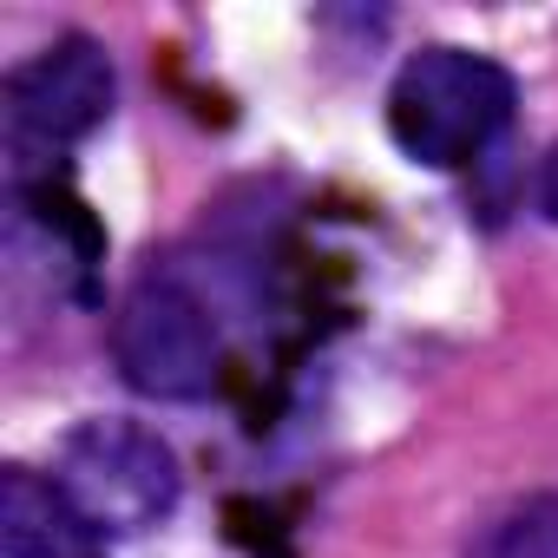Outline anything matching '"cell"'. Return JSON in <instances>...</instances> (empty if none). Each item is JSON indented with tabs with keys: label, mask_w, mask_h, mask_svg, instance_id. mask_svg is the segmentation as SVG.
<instances>
[{
	"label": "cell",
	"mask_w": 558,
	"mask_h": 558,
	"mask_svg": "<svg viewBox=\"0 0 558 558\" xmlns=\"http://www.w3.org/2000/svg\"><path fill=\"white\" fill-rule=\"evenodd\" d=\"M53 480L80 499V512H86L106 538L165 525V519L178 512V493H184L178 453H171L145 421H125V414H93V421H80V427L60 440Z\"/></svg>",
	"instance_id": "cell-4"
},
{
	"label": "cell",
	"mask_w": 558,
	"mask_h": 558,
	"mask_svg": "<svg viewBox=\"0 0 558 558\" xmlns=\"http://www.w3.org/2000/svg\"><path fill=\"white\" fill-rule=\"evenodd\" d=\"M466 558H558V493H525L493 512Z\"/></svg>",
	"instance_id": "cell-6"
},
{
	"label": "cell",
	"mask_w": 558,
	"mask_h": 558,
	"mask_svg": "<svg viewBox=\"0 0 558 558\" xmlns=\"http://www.w3.org/2000/svg\"><path fill=\"white\" fill-rule=\"evenodd\" d=\"M119 381L145 401H204L223 381V323L178 263H145L112 310Z\"/></svg>",
	"instance_id": "cell-3"
},
{
	"label": "cell",
	"mask_w": 558,
	"mask_h": 558,
	"mask_svg": "<svg viewBox=\"0 0 558 558\" xmlns=\"http://www.w3.org/2000/svg\"><path fill=\"white\" fill-rule=\"evenodd\" d=\"M119 73L93 34H66L8 73V184H66V158L112 119Z\"/></svg>",
	"instance_id": "cell-2"
},
{
	"label": "cell",
	"mask_w": 558,
	"mask_h": 558,
	"mask_svg": "<svg viewBox=\"0 0 558 558\" xmlns=\"http://www.w3.org/2000/svg\"><path fill=\"white\" fill-rule=\"evenodd\" d=\"M512 106L519 86L493 53L434 40L408 53L388 86V138L401 145V158L427 171H466L506 138Z\"/></svg>",
	"instance_id": "cell-1"
},
{
	"label": "cell",
	"mask_w": 558,
	"mask_h": 558,
	"mask_svg": "<svg viewBox=\"0 0 558 558\" xmlns=\"http://www.w3.org/2000/svg\"><path fill=\"white\" fill-rule=\"evenodd\" d=\"M538 210H545V217L558 223V145H551V151L538 158Z\"/></svg>",
	"instance_id": "cell-7"
},
{
	"label": "cell",
	"mask_w": 558,
	"mask_h": 558,
	"mask_svg": "<svg viewBox=\"0 0 558 558\" xmlns=\"http://www.w3.org/2000/svg\"><path fill=\"white\" fill-rule=\"evenodd\" d=\"M0 551L8 558H112V538L80 512V499L34 466L0 473Z\"/></svg>",
	"instance_id": "cell-5"
}]
</instances>
